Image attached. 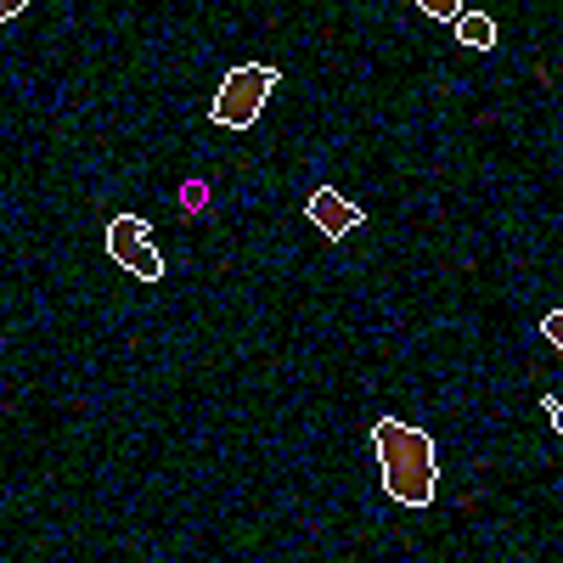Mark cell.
<instances>
[{"instance_id": "5b68a950", "label": "cell", "mask_w": 563, "mask_h": 563, "mask_svg": "<svg viewBox=\"0 0 563 563\" xmlns=\"http://www.w3.org/2000/svg\"><path fill=\"white\" fill-rule=\"evenodd\" d=\"M451 29H456V40L467 45V52H490L496 45V18L490 12H456Z\"/></svg>"}, {"instance_id": "ba28073f", "label": "cell", "mask_w": 563, "mask_h": 563, "mask_svg": "<svg viewBox=\"0 0 563 563\" xmlns=\"http://www.w3.org/2000/svg\"><path fill=\"white\" fill-rule=\"evenodd\" d=\"M23 7H29V0H0V23H7V18H18Z\"/></svg>"}, {"instance_id": "8992f818", "label": "cell", "mask_w": 563, "mask_h": 563, "mask_svg": "<svg viewBox=\"0 0 563 563\" xmlns=\"http://www.w3.org/2000/svg\"><path fill=\"white\" fill-rule=\"evenodd\" d=\"M422 18H434V23H451L456 12H467V0H417Z\"/></svg>"}, {"instance_id": "3957f363", "label": "cell", "mask_w": 563, "mask_h": 563, "mask_svg": "<svg viewBox=\"0 0 563 563\" xmlns=\"http://www.w3.org/2000/svg\"><path fill=\"white\" fill-rule=\"evenodd\" d=\"M108 260H113L119 271L141 276V282H158V276H164V254H158V243H153L147 220H135V214H113V220H108Z\"/></svg>"}, {"instance_id": "6da1fadb", "label": "cell", "mask_w": 563, "mask_h": 563, "mask_svg": "<svg viewBox=\"0 0 563 563\" xmlns=\"http://www.w3.org/2000/svg\"><path fill=\"white\" fill-rule=\"evenodd\" d=\"M372 451H378V467H384V490L400 507H429L434 501L440 456H434V440L422 429H411L400 417H378L372 422Z\"/></svg>"}, {"instance_id": "7a4b0ae2", "label": "cell", "mask_w": 563, "mask_h": 563, "mask_svg": "<svg viewBox=\"0 0 563 563\" xmlns=\"http://www.w3.org/2000/svg\"><path fill=\"white\" fill-rule=\"evenodd\" d=\"M271 90H276V68L271 63H238V68L220 79L209 113H214L220 130H254L260 113H265V102H271Z\"/></svg>"}, {"instance_id": "52a82bcc", "label": "cell", "mask_w": 563, "mask_h": 563, "mask_svg": "<svg viewBox=\"0 0 563 563\" xmlns=\"http://www.w3.org/2000/svg\"><path fill=\"white\" fill-rule=\"evenodd\" d=\"M541 333H547V344H563V321H558V316H547Z\"/></svg>"}, {"instance_id": "277c9868", "label": "cell", "mask_w": 563, "mask_h": 563, "mask_svg": "<svg viewBox=\"0 0 563 563\" xmlns=\"http://www.w3.org/2000/svg\"><path fill=\"white\" fill-rule=\"evenodd\" d=\"M305 214H310V225L321 231L327 243H339V238H350V231L361 225V209L339 192V186H316V192L305 198Z\"/></svg>"}]
</instances>
